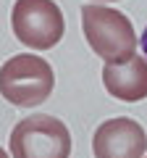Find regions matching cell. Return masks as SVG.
I'll list each match as a JSON object with an SVG mask.
<instances>
[{
    "mask_svg": "<svg viewBox=\"0 0 147 158\" xmlns=\"http://www.w3.org/2000/svg\"><path fill=\"white\" fill-rule=\"evenodd\" d=\"M16 40L34 50H50L66 32V19L55 0H16L11 11Z\"/></svg>",
    "mask_w": 147,
    "mask_h": 158,
    "instance_id": "cell-4",
    "label": "cell"
},
{
    "mask_svg": "<svg viewBox=\"0 0 147 158\" xmlns=\"http://www.w3.org/2000/svg\"><path fill=\"white\" fill-rule=\"evenodd\" d=\"M139 45H142V50H145V58H147V29H145V34H142V40H139Z\"/></svg>",
    "mask_w": 147,
    "mask_h": 158,
    "instance_id": "cell-7",
    "label": "cell"
},
{
    "mask_svg": "<svg viewBox=\"0 0 147 158\" xmlns=\"http://www.w3.org/2000/svg\"><path fill=\"white\" fill-rule=\"evenodd\" d=\"M11 156L13 158H68L71 135L66 124L55 116L34 113L13 127L11 132Z\"/></svg>",
    "mask_w": 147,
    "mask_h": 158,
    "instance_id": "cell-3",
    "label": "cell"
},
{
    "mask_svg": "<svg viewBox=\"0 0 147 158\" xmlns=\"http://www.w3.org/2000/svg\"><path fill=\"white\" fill-rule=\"evenodd\" d=\"M0 158H8V153H6V150H3V148H0Z\"/></svg>",
    "mask_w": 147,
    "mask_h": 158,
    "instance_id": "cell-8",
    "label": "cell"
},
{
    "mask_svg": "<svg viewBox=\"0 0 147 158\" xmlns=\"http://www.w3.org/2000/svg\"><path fill=\"white\" fill-rule=\"evenodd\" d=\"M81 29L89 48L105 63L129 61L137 50V34L131 21L116 8L84 6L81 8Z\"/></svg>",
    "mask_w": 147,
    "mask_h": 158,
    "instance_id": "cell-1",
    "label": "cell"
},
{
    "mask_svg": "<svg viewBox=\"0 0 147 158\" xmlns=\"http://www.w3.org/2000/svg\"><path fill=\"white\" fill-rule=\"evenodd\" d=\"M92 153L95 158H142L147 153V135L134 118H110L97 127Z\"/></svg>",
    "mask_w": 147,
    "mask_h": 158,
    "instance_id": "cell-5",
    "label": "cell"
},
{
    "mask_svg": "<svg viewBox=\"0 0 147 158\" xmlns=\"http://www.w3.org/2000/svg\"><path fill=\"white\" fill-rule=\"evenodd\" d=\"M53 87H55L53 66L40 56L21 53V56L8 58L0 69V95L11 106H40L50 98Z\"/></svg>",
    "mask_w": 147,
    "mask_h": 158,
    "instance_id": "cell-2",
    "label": "cell"
},
{
    "mask_svg": "<svg viewBox=\"0 0 147 158\" xmlns=\"http://www.w3.org/2000/svg\"><path fill=\"white\" fill-rule=\"evenodd\" d=\"M102 85L116 100L139 103L147 98V58L131 56L121 63H105Z\"/></svg>",
    "mask_w": 147,
    "mask_h": 158,
    "instance_id": "cell-6",
    "label": "cell"
}]
</instances>
